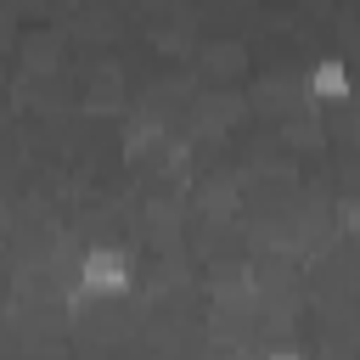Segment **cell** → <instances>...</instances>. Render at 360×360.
<instances>
[{
	"label": "cell",
	"mask_w": 360,
	"mask_h": 360,
	"mask_svg": "<svg viewBox=\"0 0 360 360\" xmlns=\"http://www.w3.org/2000/svg\"><path fill=\"white\" fill-rule=\"evenodd\" d=\"M73 292L90 304H112L135 292V253L124 242H90L73 259Z\"/></svg>",
	"instance_id": "6da1fadb"
},
{
	"label": "cell",
	"mask_w": 360,
	"mask_h": 360,
	"mask_svg": "<svg viewBox=\"0 0 360 360\" xmlns=\"http://www.w3.org/2000/svg\"><path fill=\"white\" fill-rule=\"evenodd\" d=\"M354 343H343V349H326V354H309V349H292V343H281V349H264L259 360H332V354H349Z\"/></svg>",
	"instance_id": "7a4b0ae2"
}]
</instances>
